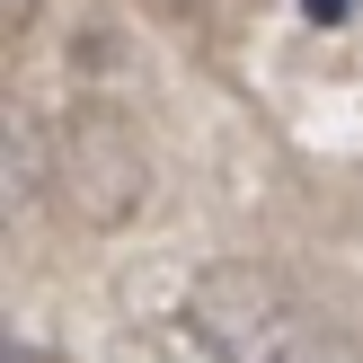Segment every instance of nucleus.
I'll list each match as a JSON object with an SVG mask.
<instances>
[{"instance_id":"1","label":"nucleus","mask_w":363,"mask_h":363,"mask_svg":"<svg viewBox=\"0 0 363 363\" xmlns=\"http://www.w3.org/2000/svg\"><path fill=\"white\" fill-rule=\"evenodd\" d=\"M9 363H35V354H9Z\"/></svg>"}]
</instances>
